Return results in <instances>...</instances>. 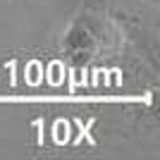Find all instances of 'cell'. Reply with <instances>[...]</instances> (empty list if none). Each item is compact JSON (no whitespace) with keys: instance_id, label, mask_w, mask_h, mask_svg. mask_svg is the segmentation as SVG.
Segmentation results:
<instances>
[{"instance_id":"6da1fadb","label":"cell","mask_w":160,"mask_h":160,"mask_svg":"<svg viewBox=\"0 0 160 160\" xmlns=\"http://www.w3.org/2000/svg\"><path fill=\"white\" fill-rule=\"evenodd\" d=\"M62 46H65V55L74 65H86L96 58L100 48V31L91 19L81 17L69 27Z\"/></svg>"}]
</instances>
